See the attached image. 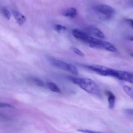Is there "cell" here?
<instances>
[{
	"mask_svg": "<svg viewBox=\"0 0 133 133\" xmlns=\"http://www.w3.org/2000/svg\"><path fill=\"white\" fill-rule=\"evenodd\" d=\"M71 81L88 93L101 98L102 95L98 85L93 80L89 78L70 77Z\"/></svg>",
	"mask_w": 133,
	"mask_h": 133,
	"instance_id": "6da1fadb",
	"label": "cell"
},
{
	"mask_svg": "<svg viewBox=\"0 0 133 133\" xmlns=\"http://www.w3.org/2000/svg\"><path fill=\"white\" fill-rule=\"evenodd\" d=\"M93 11L99 18L107 20L112 17L115 13L114 9L109 5L97 4L93 8Z\"/></svg>",
	"mask_w": 133,
	"mask_h": 133,
	"instance_id": "7a4b0ae2",
	"label": "cell"
},
{
	"mask_svg": "<svg viewBox=\"0 0 133 133\" xmlns=\"http://www.w3.org/2000/svg\"><path fill=\"white\" fill-rule=\"evenodd\" d=\"M85 67L88 70L102 76H110L116 78L118 77V70L100 65H88Z\"/></svg>",
	"mask_w": 133,
	"mask_h": 133,
	"instance_id": "3957f363",
	"label": "cell"
},
{
	"mask_svg": "<svg viewBox=\"0 0 133 133\" xmlns=\"http://www.w3.org/2000/svg\"><path fill=\"white\" fill-rule=\"evenodd\" d=\"M49 60L51 65L57 68L66 71L75 75L78 74V71L77 68L72 64L56 59H50Z\"/></svg>",
	"mask_w": 133,
	"mask_h": 133,
	"instance_id": "277c9868",
	"label": "cell"
},
{
	"mask_svg": "<svg viewBox=\"0 0 133 133\" xmlns=\"http://www.w3.org/2000/svg\"><path fill=\"white\" fill-rule=\"evenodd\" d=\"M72 34L75 38L86 44L91 37V36L88 34L77 29H74L72 31Z\"/></svg>",
	"mask_w": 133,
	"mask_h": 133,
	"instance_id": "5b68a950",
	"label": "cell"
},
{
	"mask_svg": "<svg viewBox=\"0 0 133 133\" xmlns=\"http://www.w3.org/2000/svg\"><path fill=\"white\" fill-rule=\"evenodd\" d=\"M117 79L133 84V74L127 71L119 70Z\"/></svg>",
	"mask_w": 133,
	"mask_h": 133,
	"instance_id": "8992f818",
	"label": "cell"
},
{
	"mask_svg": "<svg viewBox=\"0 0 133 133\" xmlns=\"http://www.w3.org/2000/svg\"><path fill=\"white\" fill-rule=\"evenodd\" d=\"M87 32L90 35L98 38V39L105 38L104 33L98 28L94 26H89L87 28Z\"/></svg>",
	"mask_w": 133,
	"mask_h": 133,
	"instance_id": "52a82bcc",
	"label": "cell"
},
{
	"mask_svg": "<svg viewBox=\"0 0 133 133\" xmlns=\"http://www.w3.org/2000/svg\"><path fill=\"white\" fill-rule=\"evenodd\" d=\"M100 49L105 50L109 52H115L117 51V49L115 46L109 42L103 40L102 44L100 45Z\"/></svg>",
	"mask_w": 133,
	"mask_h": 133,
	"instance_id": "ba28073f",
	"label": "cell"
},
{
	"mask_svg": "<svg viewBox=\"0 0 133 133\" xmlns=\"http://www.w3.org/2000/svg\"><path fill=\"white\" fill-rule=\"evenodd\" d=\"M13 14L18 24L22 25L26 21V17L20 12L17 11H15L13 12Z\"/></svg>",
	"mask_w": 133,
	"mask_h": 133,
	"instance_id": "9c48e42d",
	"label": "cell"
},
{
	"mask_svg": "<svg viewBox=\"0 0 133 133\" xmlns=\"http://www.w3.org/2000/svg\"><path fill=\"white\" fill-rule=\"evenodd\" d=\"M77 15V11L76 8L74 7L70 8L65 10L63 15L66 17L70 18H74Z\"/></svg>",
	"mask_w": 133,
	"mask_h": 133,
	"instance_id": "30bf717a",
	"label": "cell"
},
{
	"mask_svg": "<svg viewBox=\"0 0 133 133\" xmlns=\"http://www.w3.org/2000/svg\"><path fill=\"white\" fill-rule=\"evenodd\" d=\"M105 94L108 97L109 107L110 109H113L115 105L116 97L115 95L110 91H106Z\"/></svg>",
	"mask_w": 133,
	"mask_h": 133,
	"instance_id": "8fae6325",
	"label": "cell"
},
{
	"mask_svg": "<svg viewBox=\"0 0 133 133\" xmlns=\"http://www.w3.org/2000/svg\"><path fill=\"white\" fill-rule=\"evenodd\" d=\"M47 86L50 90L52 91L57 93H61V90L60 88L55 83L52 82H49L47 83Z\"/></svg>",
	"mask_w": 133,
	"mask_h": 133,
	"instance_id": "7c38bea8",
	"label": "cell"
},
{
	"mask_svg": "<svg viewBox=\"0 0 133 133\" xmlns=\"http://www.w3.org/2000/svg\"><path fill=\"white\" fill-rule=\"evenodd\" d=\"M124 91L130 97L133 99V89L127 85H124L123 87Z\"/></svg>",
	"mask_w": 133,
	"mask_h": 133,
	"instance_id": "4fadbf2b",
	"label": "cell"
},
{
	"mask_svg": "<svg viewBox=\"0 0 133 133\" xmlns=\"http://www.w3.org/2000/svg\"><path fill=\"white\" fill-rule=\"evenodd\" d=\"M71 49L72 51H73L75 54L77 55L78 56H80L82 57H85V55L84 53L82 52L81 50L78 49V48L72 46V47H71Z\"/></svg>",
	"mask_w": 133,
	"mask_h": 133,
	"instance_id": "5bb4252c",
	"label": "cell"
},
{
	"mask_svg": "<svg viewBox=\"0 0 133 133\" xmlns=\"http://www.w3.org/2000/svg\"><path fill=\"white\" fill-rule=\"evenodd\" d=\"M2 11L4 17L8 20H10V19L11 15L8 10H7L6 8H3L2 9Z\"/></svg>",
	"mask_w": 133,
	"mask_h": 133,
	"instance_id": "9a60e30c",
	"label": "cell"
},
{
	"mask_svg": "<svg viewBox=\"0 0 133 133\" xmlns=\"http://www.w3.org/2000/svg\"><path fill=\"white\" fill-rule=\"evenodd\" d=\"M32 81L34 82V83L36 84V85L38 86H39V87H43L44 86V83H43V81L40 80V79H39L38 78H33L32 79Z\"/></svg>",
	"mask_w": 133,
	"mask_h": 133,
	"instance_id": "2e32d148",
	"label": "cell"
},
{
	"mask_svg": "<svg viewBox=\"0 0 133 133\" xmlns=\"http://www.w3.org/2000/svg\"><path fill=\"white\" fill-rule=\"evenodd\" d=\"M54 29L58 32H60L62 31H65L66 30V28L65 26H63L60 24L56 25L54 27Z\"/></svg>",
	"mask_w": 133,
	"mask_h": 133,
	"instance_id": "e0dca14e",
	"label": "cell"
},
{
	"mask_svg": "<svg viewBox=\"0 0 133 133\" xmlns=\"http://www.w3.org/2000/svg\"><path fill=\"white\" fill-rule=\"evenodd\" d=\"M77 131L84 133H102L99 131L87 130V129H78Z\"/></svg>",
	"mask_w": 133,
	"mask_h": 133,
	"instance_id": "ac0fdd59",
	"label": "cell"
},
{
	"mask_svg": "<svg viewBox=\"0 0 133 133\" xmlns=\"http://www.w3.org/2000/svg\"><path fill=\"white\" fill-rule=\"evenodd\" d=\"M124 112L128 116H133V109H126L123 110Z\"/></svg>",
	"mask_w": 133,
	"mask_h": 133,
	"instance_id": "d6986e66",
	"label": "cell"
},
{
	"mask_svg": "<svg viewBox=\"0 0 133 133\" xmlns=\"http://www.w3.org/2000/svg\"><path fill=\"white\" fill-rule=\"evenodd\" d=\"M0 107L1 108H4V107H8V108H13L14 107L11 104L5 103H0Z\"/></svg>",
	"mask_w": 133,
	"mask_h": 133,
	"instance_id": "ffe728a7",
	"label": "cell"
},
{
	"mask_svg": "<svg viewBox=\"0 0 133 133\" xmlns=\"http://www.w3.org/2000/svg\"><path fill=\"white\" fill-rule=\"evenodd\" d=\"M126 21L131 26V28L133 29V20L132 19H130V18H126Z\"/></svg>",
	"mask_w": 133,
	"mask_h": 133,
	"instance_id": "44dd1931",
	"label": "cell"
},
{
	"mask_svg": "<svg viewBox=\"0 0 133 133\" xmlns=\"http://www.w3.org/2000/svg\"><path fill=\"white\" fill-rule=\"evenodd\" d=\"M128 39L130 40V41H133V36H130V37H128Z\"/></svg>",
	"mask_w": 133,
	"mask_h": 133,
	"instance_id": "7402d4cb",
	"label": "cell"
},
{
	"mask_svg": "<svg viewBox=\"0 0 133 133\" xmlns=\"http://www.w3.org/2000/svg\"><path fill=\"white\" fill-rule=\"evenodd\" d=\"M130 55L131 56V57L133 58V52L130 53Z\"/></svg>",
	"mask_w": 133,
	"mask_h": 133,
	"instance_id": "603a6c76",
	"label": "cell"
},
{
	"mask_svg": "<svg viewBox=\"0 0 133 133\" xmlns=\"http://www.w3.org/2000/svg\"><path fill=\"white\" fill-rule=\"evenodd\" d=\"M131 6H133V1H132V2H131Z\"/></svg>",
	"mask_w": 133,
	"mask_h": 133,
	"instance_id": "cb8c5ba5",
	"label": "cell"
}]
</instances>
